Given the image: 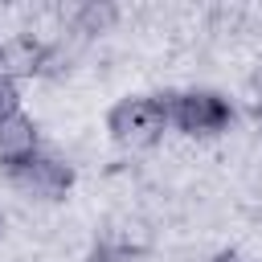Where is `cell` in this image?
Masks as SVG:
<instances>
[{"instance_id": "5b68a950", "label": "cell", "mask_w": 262, "mask_h": 262, "mask_svg": "<svg viewBox=\"0 0 262 262\" xmlns=\"http://www.w3.org/2000/svg\"><path fill=\"white\" fill-rule=\"evenodd\" d=\"M33 156H41V131L25 111H12L0 119V164L8 172L25 168Z\"/></svg>"}, {"instance_id": "3957f363", "label": "cell", "mask_w": 262, "mask_h": 262, "mask_svg": "<svg viewBox=\"0 0 262 262\" xmlns=\"http://www.w3.org/2000/svg\"><path fill=\"white\" fill-rule=\"evenodd\" d=\"M12 184L29 201H45V205L49 201H66V192L74 184V168L66 160H57V156H33L25 168L12 172Z\"/></svg>"}, {"instance_id": "277c9868", "label": "cell", "mask_w": 262, "mask_h": 262, "mask_svg": "<svg viewBox=\"0 0 262 262\" xmlns=\"http://www.w3.org/2000/svg\"><path fill=\"white\" fill-rule=\"evenodd\" d=\"M45 66H49V41H41L37 33H12L0 41V74L8 82L37 78Z\"/></svg>"}, {"instance_id": "52a82bcc", "label": "cell", "mask_w": 262, "mask_h": 262, "mask_svg": "<svg viewBox=\"0 0 262 262\" xmlns=\"http://www.w3.org/2000/svg\"><path fill=\"white\" fill-rule=\"evenodd\" d=\"M16 102H20V98H16V82H8V78L0 74V119L12 115V111H20Z\"/></svg>"}, {"instance_id": "6da1fadb", "label": "cell", "mask_w": 262, "mask_h": 262, "mask_svg": "<svg viewBox=\"0 0 262 262\" xmlns=\"http://www.w3.org/2000/svg\"><path fill=\"white\" fill-rule=\"evenodd\" d=\"M168 127H172L168 98H160V94H127L106 115V131L123 147H151L164 139Z\"/></svg>"}, {"instance_id": "ba28073f", "label": "cell", "mask_w": 262, "mask_h": 262, "mask_svg": "<svg viewBox=\"0 0 262 262\" xmlns=\"http://www.w3.org/2000/svg\"><path fill=\"white\" fill-rule=\"evenodd\" d=\"M94 262H139V258H135L131 246H106V250L94 254Z\"/></svg>"}, {"instance_id": "8992f818", "label": "cell", "mask_w": 262, "mask_h": 262, "mask_svg": "<svg viewBox=\"0 0 262 262\" xmlns=\"http://www.w3.org/2000/svg\"><path fill=\"white\" fill-rule=\"evenodd\" d=\"M115 20H119V8H115V4H82V8H74V16H70L74 33H82V37L111 33Z\"/></svg>"}, {"instance_id": "7a4b0ae2", "label": "cell", "mask_w": 262, "mask_h": 262, "mask_svg": "<svg viewBox=\"0 0 262 262\" xmlns=\"http://www.w3.org/2000/svg\"><path fill=\"white\" fill-rule=\"evenodd\" d=\"M168 115H172V127H180L188 139H213V135L229 131V123H233L229 98L217 90H205V86H192V90L168 98Z\"/></svg>"}]
</instances>
